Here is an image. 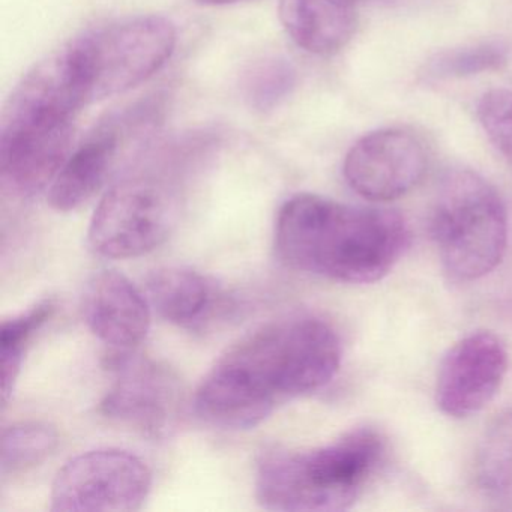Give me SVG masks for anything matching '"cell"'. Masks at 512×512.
Masks as SVG:
<instances>
[{"instance_id":"21","label":"cell","mask_w":512,"mask_h":512,"mask_svg":"<svg viewBox=\"0 0 512 512\" xmlns=\"http://www.w3.org/2000/svg\"><path fill=\"white\" fill-rule=\"evenodd\" d=\"M478 118L494 148L512 166V91L487 92L479 101Z\"/></svg>"},{"instance_id":"15","label":"cell","mask_w":512,"mask_h":512,"mask_svg":"<svg viewBox=\"0 0 512 512\" xmlns=\"http://www.w3.org/2000/svg\"><path fill=\"white\" fill-rule=\"evenodd\" d=\"M361 0H280V20L304 52L331 56L347 46L359 20Z\"/></svg>"},{"instance_id":"13","label":"cell","mask_w":512,"mask_h":512,"mask_svg":"<svg viewBox=\"0 0 512 512\" xmlns=\"http://www.w3.org/2000/svg\"><path fill=\"white\" fill-rule=\"evenodd\" d=\"M83 317L113 350H133L151 328V302L124 274L106 269L86 286Z\"/></svg>"},{"instance_id":"3","label":"cell","mask_w":512,"mask_h":512,"mask_svg":"<svg viewBox=\"0 0 512 512\" xmlns=\"http://www.w3.org/2000/svg\"><path fill=\"white\" fill-rule=\"evenodd\" d=\"M341 365L335 329L314 316H290L242 338L215 368L272 415L278 404L325 388Z\"/></svg>"},{"instance_id":"4","label":"cell","mask_w":512,"mask_h":512,"mask_svg":"<svg viewBox=\"0 0 512 512\" xmlns=\"http://www.w3.org/2000/svg\"><path fill=\"white\" fill-rule=\"evenodd\" d=\"M385 455L373 428H356L310 451H271L257 466L256 496L281 512H340L364 493Z\"/></svg>"},{"instance_id":"22","label":"cell","mask_w":512,"mask_h":512,"mask_svg":"<svg viewBox=\"0 0 512 512\" xmlns=\"http://www.w3.org/2000/svg\"><path fill=\"white\" fill-rule=\"evenodd\" d=\"M197 4L205 5V7H221V5L238 4L244 0H196Z\"/></svg>"},{"instance_id":"10","label":"cell","mask_w":512,"mask_h":512,"mask_svg":"<svg viewBox=\"0 0 512 512\" xmlns=\"http://www.w3.org/2000/svg\"><path fill=\"white\" fill-rule=\"evenodd\" d=\"M427 169V149L419 137L403 128H383L350 148L343 173L359 196L391 202L418 187Z\"/></svg>"},{"instance_id":"20","label":"cell","mask_w":512,"mask_h":512,"mask_svg":"<svg viewBox=\"0 0 512 512\" xmlns=\"http://www.w3.org/2000/svg\"><path fill=\"white\" fill-rule=\"evenodd\" d=\"M508 61V44L502 41H485L460 49L446 50L434 56L428 62L427 76L437 80L466 79L500 70Z\"/></svg>"},{"instance_id":"5","label":"cell","mask_w":512,"mask_h":512,"mask_svg":"<svg viewBox=\"0 0 512 512\" xmlns=\"http://www.w3.org/2000/svg\"><path fill=\"white\" fill-rule=\"evenodd\" d=\"M431 232L446 274L470 283L502 262L508 212L496 188L472 170H452L434 203Z\"/></svg>"},{"instance_id":"14","label":"cell","mask_w":512,"mask_h":512,"mask_svg":"<svg viewBox=\"0 0 512 512\" xmlns=\"http://www.w3.org/2000/svg\"><path fill=\"white\" fill-rule=\"evenodd\" d=\"M148 299L172 325L200 331L227 310L220 287L200 272L181 266L157 269L146 280Z\"/></svg>"},{"instance_id":"8","label":"cell","mask_w":512,"mask_h":512,"mask_svg":"<svg viewBox=\"0 0 512 512\" xmlns=\"http://www.w3.org/2000/svg\"><path fill=\"white\" fill-rule=\"evenodd\" d=\"M152 488L148 464L116 448L76 455L59 470L52 487L55 512H134Z\"/></svg>"},{"instance_id":"17","label":"cell","mask_w":512,"mask_h":512,"mask_svg":"<svg viewBox=\"0 0 512 512\" xmlns=\"http://www.w3.org/2000/svg\"><path fill=\"white\" fill-rule=\"evenodd\" d=\"M58 443V431L47 422L11 425L2 433L0 473L2 476L22 475L35 469L55 452Z\"/></svg>"},{"instance_id":"12","label":"cell","mask_w":512,"mask_h":512,"mask_svg":"<svg viewBox=\"0 0 512 512\" xmlns=\"http://www.w3.org/2000/svg\"><path fill=\"white\" fill-rule=\"evenodd\" d=\"M149 110L139 107L112 116L73 149L49 187L50 206L59 212H71L92 199L106 182L124 140L152 121Z\"/></svg>"},{"instance_id":"11","label":"cell","mask_w":512,"mask_h":512,"mask_svg":"<svg viewBox=\"0 0 512 512\" xmlns=\"http://www.w3.org/2000/svg\"><path fill=\"white\" fill-rule=\"evenodd\" d=\"M508 371L505 344L491 332H473L446 353L436 383V403L451 418L481 412L499 392Z\"/></svg>"},{"instance_id":"19","label":"cell","mask_w":512,"mask_h":512,"mask_svg":"<svg viewBox=\"0 0 512 512\" xmlns=\"http://www.w3.org/2000/svg\"><path fill=\"white\" fill-rule=\"evenodd\" d=\"M296 79V70L287 59L278 56L260 59L242 77L245 103L256 112H272L292 95Z\"/></svg>"},{"instance_id":"6","label":"cell","mask_w":512,"mask_h":512,"mask_svg":"<svg viewBox=\"0 0 512 512\" xmlns=\"http://www.w3.org/2000/svg\"><path fill=\"white\" fill-rule=\"evenodd\" d=\"M176 37L166 17L134 16L91 29L67 46L94 103L151 79L172 58Z\"/></svg>"},{"instance_id":"1","label":"cell","mask_w":512,"mask_h":512,"mask_svg":"<svg viewBox=\"0 0 512 512\" xmlns=\"http://www.w3.org/2000/svg\"><path fill=\"white\" fill-rule=\"evenodd\" d=\"M409 241L406 221L397 212L344 205L316 194L290 197L275 223L281 262L340 283L382 280Z\"/></svg>"},{"instance_id":"9","label":"cell","mask_w":512,"mask_h":512,"mask_svg":"<svg viewBox=\"0 0 512 512\" xmlns=\"http://www.w3.org/2000/svg\"><path fill=\"white\" fill-rule=\"evenodd\" d=\"M115 383L100 403L101 415L148 437H163L175 424L178 383L169 371L131 350H115L107 359Z\"/></svg>"},{"instance_id":"7","label":"cell","mask_w":512,"mask_h":512,"mask_svg":"<svg viewBox=\"0 0 512 512\" xmlns=\"http://www.w3.org/2000/svg\"><path fill=\"white\" fill-rule=\"evenodd\" d=\"M178 217L175 194L151 176H134L107 191L89 226L95 253L134 259L160 247Z\"/></svg>"},{"instance_id":"2","label":"cell","mask_w":512,"mask_h":512,"mask_svg":"<svg viewBox=\"0 0 512 512\" xmlns=\"http://www.w3.org/2000/svg\"><path fill=\"white\" fill-rule=\"evenodd\" d=\"M91 104L68 46L25 74L0 119V173L23 197L46 190L73 152L79 113Z\"/></svg>"},{"instance_id":"16","label":"cell","mask_w":512,"mask_h":512,"mask_svg":"<svg viewBox=\"0 0 512 512\" xmlns=\"http://www.w3.org/2000/svg\"><path fill=\"white\" fill-rule=\"evenodd\" d=\"M473 478L485 502L512 511V409L500 412L485 428L476 446Z\"/></svg>"},{"instance_id":"18","label":"cell","mask_w":512,"mask_h":512,"mask_svg":"<svg viewBox=\"0 0 512 512\" xmlns=\"http://www.w3.org/2000/svg\"><path fill=\"white\" fill-rule=\"evenodd\" d=\"M55 305L43 301L26 313L5 320L0 328V379H2V403L7 406L13 395L14 386L22 371L25 349L32 335L50 319Z\"/></svg>"}]
</instances>
